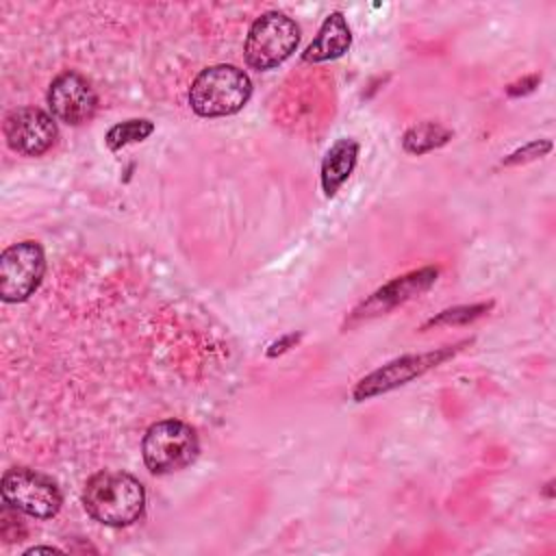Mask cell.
Masks as SVG:
<instances>
[{
    "instance_id": "cell-13",
    "label": "cell",
    "mask_w": 556,
    "mask_h": 556,
    "mask_svg": "<svg viewBox=\"0 0 556 556\" xmlns=\"http://www.w3.org/2000/svg\"><path fill=\"white\" fill-rule=\"evenodd\" d=\"M452 139V130L445 128L439 122H421L410 126L402 135V148L408 154H428L441 146H445Z\"/></svg>"
},
{
    "instance_id": "cell-2",
    "label": "cell",
    "mask_w": 556,
    "mask_h": 556,
    "mask_svg": "<svg viewBox=\"0 0 556 556\" xmlns=\"http://www.w3.org/2000/svg\"><path fill=\"white\" fill-rule=\"evenodd\" d=\"M250 96V76L228 63L204 67L189 87V104L200 117L235 115L248 104Z\"/></svg>"
},
{
    "instance_id": "cell-4",
    "label": "cell",
    "mask_w": 556,
    "mask_h": 556,
    "mask_svg": "<svg viewBox=\"0 0 556 556\" xmlns=\"http://www.w3.org/2000/svg\"><path fill=\"white\" fill-rule=\"evenodd\" d=\"M300 43V26L280 11L258 15L245 37V61L250 67L265 72L287 61Z\"/></svg>"
},
{
    "instance_id": "cell-9",
    "label": "cell",
    "mask_w": 556,
    "mask_h": 556,
    "mask_svg": "<svg viewBox=\"0 0 556 556\" xmlns=\"http://www.w3.org/2000/svg\"><path fill=\"white\" fill-rule=\"evenodd\" d=\"M437 276H439L437 267H421V269H415V271H408L404 276L389 280L387 285L376 289L365 302H361L352 311L348 324L352 326L363 319H371V317H378V315H384V313L397 308L400 304L428 291L434 285Z\"/></svg>"
},
{
    "instance_id": "cell-5",
    "label": "cell",
    "mask_w": 556,
    "mask_h": 556,
    "mask_svg": "<svg viewBox=\"0 0 556 556\" xmlns=\"http://www.w3.org/2000/svg\"><path fill=\"white\" fill-rule=\"evenodd\" d=\"M469 343L471 341H458L454 345H445L439 350H430V352H421V354H404L400 358H393V361L384 363L382 367L374 369L371 374H367L365 378H361L352 389V397H354V402H365L376 395L389 393V391L424 376L426 371L443 365L445 361L456 356L463 350V345H469Z\"/></svg>"
},
{
    "instance_id": "cell-3",
    "label": "cell",
    "mask_w": 556,
    "mask_h": 556,
    "mask_svg": "<svg viewBox=\"0 0 556 556\" xmlns=\"http://www.w3.org/2000/svg\"><path fill=\"white\" fill-rule=\"evenodd\" d=\"M200 452L195 430L180 419H163L152 424L141 441V456L146 467L156 473H174L195 460Z\"/></svg>"
},
{
    "instance_id": "cell-6",
    "label": "cell",
    "mask_w": 556,
    "mask_h": 556,
    "mask_svg": "<svg viewBox=\"0 0 556 556\" xmlns=\"http://www.w3.org/2000/svg\"><path fill=\"white\" fill-rule=\"evenodd\" d=\"M0 491L7 504L37 519L54 517L63 504L59 484L50 476L28 467L7 469L0 482Z\"/></svg>"
},
{
    "instance_id": "cell-12",
    "label": "cell",
    "mask_w": 556,
    "mask_h": 556,
    "mask_svg": "<svg viewBox=\"0 0 556 556\" xmlns=\"http://www.w3.org/2000/svg\"><path fill=\"white\" fill-rule=\"evenodd\" d=\"M356 159H358L356 139L343 137L330 146V150L321 161V174H319L321 191L326 198H332L339 191V187L350 178V174L354 172Z\"/></svg>"
},
{
    "instance_id": "cell-10",
    "label": "cell",
    "mask_w": 556,
    "mask_h": 556,
    "mask_svg": "<svg viewBox=\"0 0 556 556\" xmlns=\"http://www.w3.org/2000/svg\"><path fill=\"white\" fill-rule=\"evenodd\" d=\"M48 106L54 119L70 126H80L93 117L98 96L85 76L67 70L50 83Z\"/></svg>"
},
{
    "instance_id": "cell-15",
    "label": "cell",
    "mask_w": 556,
    "mask_h": 556,
    "mask_svg": "<svg viewBox=\"0 0 556 556\" xmlns=\"http://www.w3.org/2000/svg\"><path fill=\"white\" fill-rule=\"evenodd\" d=\"M493 308V302H480V304H463V306H454V308H445L439 315L430 317L424 328L430 326H465L471 324L480 317H484L489 311Z\"/></svg>"
},
{
    "instance_id": "cell-8",
    "label": "cell",
    "mask_w": 556,
    "mask_h": 556,
    "mask_svg": "<svg viewBox=\"0 0 556 556\" xmlns=\"http://www.w3.org/2000/svg\"><path fill=\"white\" fill-rule=\"evenodd\" d=\"M2 132L7 146L24 156H41L48 152L56 137V122L41 109L35 106H20L4 115Z\"/></svg>"
},
{
    "instance_id": "cell-11",
    "label": "cell",
    "mask_w": 556,
    "mask_h": 556,
    "mask_svg": "<svg viewBox=\"0 0 556 556\" xmlns=\"http://www.w3.org/2000/svg\"><path fill=\"white\" fill-rule=\"evenodd\" d=\"M352 43V33L348 26V20L341 11H332L319 26L315 39L308 43V48L302 54V61L306 63H324L339 59L348 52Z\"/></svg>"
},
{
    "instance_id": "cell-17",
    "label": "cell",
    "mask_w": 556,
    "mask_h": 556,
    "mask_svg": "<svg viewBox=\"0 0 556 556\" xmlns=\"http://www.w3.org/2000/svg\"><path fill=\"white\" fill-rule=\"evenodd\" d=\"M539 83H541V76H539V74H530V76H523V78L510 83V85L506 87V93L513 96V98L526 96V93H532V91L539 87Z\"/></svg>"
},
{
    "instance_id": "cell-1",
    "label": "cell",
    "mask_w": 556,
    "mask_h": 556,
    "mask_svg": "<svg viewBox=\"0 0 556 556\" xmlns=\"http://www.w3.org/2000/svg\"><path fill=\"white\" fill-rule=\"evenodd\" d=\"M80 500L91 519L122 528L141 517L146 508V489L126 471H98L87 480Z\"/></svg>"
},
{
    "instance_id": "cell-19",
    "label": "cell",
    "mask_w": 556,
    "mask_h": 556,
    "mask_svg": "<svg viewBox=\"0 0 556 556\" xmlns=\"http://www.w3.org/2000/svg\"><path fill=\"white\" fill-rule=\"evenodd\" d=\"M63 549H59V547H50V545H39V547H30V549H26L24 554L26 556H30V554H61Z\"/></svg>"
},
{
    "instance_id": "cell-7",
    "label": "cell",
    "mask_w": 556,
    "mask_h": 556,
    "mask_svg": "<svg viewBox=\"0 0 556 556\" xmlns=\"http://www.w3.org/2000/svg\"><path fill=\"white\" fill-rule=\"evenodd\" d=\"M46 274L43 248L33 241L9 245L0 256V298L4 302H24L41 285Z\"/></svg>"
},
{
    "instance_id": "cell-18",
    "label": "cell",
    "mask_w": 556,
    "mask_h": 556,
    "mask_svg": "<svg viewBox=\"0 0 556 556\" xmlns=\"http://www.w3.org/2000/svg\"><path fill=\"white\" fill-rule=\"evenodd\" d=\"M300 339H302V334H300V332H291V334L280 337L278 341H274V343L269 345L267 356H269V358H274V356H278V354H285L289 348H295V343H298Z\"/></svg>"
},
{
    "instance_id": "cell-16",
    "label": "cell",
    "mask_w": 556,
    "mask_h": 556,
    "mask_svg": "<svg viewBox=\"0 0 556 556\" xmlns=\"http://www.w3.org/2000/svg\"><path fill=\"white\" fill-rule=\"evenodd\" d=\"M552 150V141L547 139H534L521 148H517L515 152H510L506 159H502V165H519V163H530L534 159L545 156Z\"/></svg>"
},
{
    "instance_id": "cell-14",
    "label": "cell",
    "mask_w": 556,
    "mask_h": 556,
    "mask_svg": "<svg viewBox=\"0 0 556 556\" xmlns=\"http://www.w3.org/2000/svg\"><path fill=\"white\" fill-rule=\"evenodd\" d=\"M154 132V124L146 117H135V119H126L119 122L115 126L109 128V132L104 135V143L109 150L117 152L122 148H126L128 143H137L148 139Z\"/></svg>"
}]
</instances>
